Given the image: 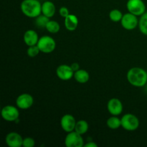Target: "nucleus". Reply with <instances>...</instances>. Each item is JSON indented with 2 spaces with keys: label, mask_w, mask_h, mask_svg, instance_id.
<instances>
[{
  "label": "nucleus",
  "mask_w": 147,
  "mask_h": 147,
  "mask_svg": "<svg viewBox=\"0 0 147 147\" xmlns=\"http://www.w3.org/2000/svg\"><path fill=\"white\" fill-rule=\"evenodd\" d=\"M126 78L131 86L137 88L144 87L147 83V71L139 67H131L127 72Z\"/></svg>",
  "instance_id": "1"
},
{
  "label": "nucleus",
  "mask_w": 147,
  "mask_h": 147,
  "mask_svg": "<svg viewBox=\"0 0 147 147\" xmlns=\"http://www.w3.org/2000/svg\"><path fill=\"white\" fill-rule=\"evenodd\" d=\"M20 9L29 18H36L42 14V4L39 0H23Z\"/></svg>",
  "instance_id": "2"
},
{
  "label": "nucleus",
  "mask_w": 147,
  "mask_h": 147,
  "mask_svg": "<svg viewBox=\"0 0 147 147\" xmlns=\"http://www.w3.org/2000/svg\"><path fill=\"white\" fill-rule=\"evenodd\" d=\"M121 121V127L128 131H134L137 130L140 124L137 116L132 113H126L122 116Z\"/></svg>",
  "instance_id": "3"
},
{
  "label": "nucleus",
  "mask_w": 147,
  "mask_h": 147,
  "mask_svg": "<svg viewBox=\"0 0 147 147\" xmlns=\"http://www.w3.org/2000/svg\"><path fill=\"white\" fill-rule=\"evenodd\" d=\"M37 45L40 52L43 53H51L55 50L56 42L54 39L49 35H44L40 37Z\"/></svg>",
  "instance_id": "4"
},
{
  "label": "nucleus",
  "mask_w": 147,
  "mask_h": 147,
  "mask_svg": "<svg viewBox=\"0 0 147 147\" xmlns=\"http://www.w3.org/2000/svg\"><path fill=\"white\" fill-rule=\"evenodd\" d=\"M126 8L129 12L141 17L146 12V5L143 0H128Z\"/></svg>",
  "instance_id": "5"
},
{
  "label": "nucleus",
  "mask_w": 147,
  "mask_h": 147,
  "mask_svg": "<svg viewBox=\"0 0 147 147\" xmlns=\"http://www.w3.org/2000/svg\"><path fill=\"white\" fill-rule=\"evenodd\" d=\"M19 108L11 105H7L2 108L1 111V117L4 120L8 122H13L17 121L20 116Z\"/></svg>",
  "instance_id": "6"
},
{
  "label": "nucleus",
  "mask_w": 147,
  "mask_h": 147,
  "mask_svg": "<svg viewBox=\"0 0 147 147\" xmlns=\"http://www.w3.org/2000/svg\"><path fill=\"white\" fill-rule=\"evenodd\" d=\"M65 144L67 147H83L84 146V140L81 134L73 131L67 133L65 139Z\"/></svg>",
  "instance_id": "7"
},
{
  "label": "nucleus",
  "mask_w": 147,
  "mask_h": 147,
  "mask_svg": "<svg viewBox=\"0 0 147 147\" xmlns=\"http://www.w3.org/2000/svg\"><path fill=\"white\" fill-rule=\"evenodd\" d=\"M139 20L137 16L131 14L130 12L126 13L123 15L121 24L123 29L126 30H133L139 27Z\"/></svg>",
  "instance_id": "8"
},
{
  "label": "nucleus",
  "mask_w": 147,
  "mask_h": 147,
  "mask_svg": "<svg viewBox=\"0 0 147 147\" xmlns=\"http://www.w3.org/2000/svg\"><path fill=\"white\" fill-rule=\"evenodd\" d=\"M74 70L72 69L71 66L66 64L59 65L56 69V75L57 78L61 80L67 81L74 77Z\"/></svg>",
  "instance_id": "9"
},
{
  "label": "nucleus",
  "mask_w": 147,
  "mask_h": 147,
  "mask_svg": "<svg viewBox=\"0 0 147 147\" xmlns=\"http://www.w3.org/2000/svg\"><path fill=\"white\" fill-rule=\"evenodd\" d=\"M34 103V98L29 93L20 94L16 100V106L20 109L27 110L31 108Z\"/></svg>",
  "instance_id": "10"
},
{
  "label": "nucleus",
  "mask_w": 147,
  "mask_h": 147,
  "mask_svg": "<svg viewBox=\"0 0 147 147\" xmlns=\"http://www.w3.org/2000/svg\"><path fill=\"white\" fill-rule=\"evenodd\" d=\"M77 121L73 116L70 114H65L60 119V126L64 131L69 133L75 131Z\"/></svg>",
  "instance_id": "11"
},
{
  "label": "nucleus",
  "mask_w": 147,
  "mask_h": 147,
  "mask_svg": "<svg viewBox=\"0 0 147 147\" xmlns=\"http://www.w3.org/2000/svg\"><path fill=\"white\" fill-rule=\"evenodd\" d=\"M107 109L112 116H119L123 111V103L119 98H113L108 102Z\"/></svg>",
  "instance_id": "12"
},
{
  "label": "nucleus",
  "mask_w": 147,
  "mask_h": 147,
  "mask_svg": "<svg viewBox=\"0 0 147 147\" xmlns=\"http://www.w3.org/2000/svg\"><path fill=\"white\" fill-rule=\"evenodd\" d=\"M23 138L17 132H10L7 134L5 137V142L9 147L22 146Z\"/></svg>",
  "instance_id": "13"
},
{
  "label": "nucleus",
  "mask_w": 147,
  "mask_h": 147,
  "mask_svg": "<svg viewBox=\"0 0 147 147\" xmlns=\"http://www.w3.org/2000/svg\"><path fill=\"white\" fill-rule=\"evenodd\" d=\"M40 39L38 34L37 32L34 30H28L24 32L23 35V40L24 42L27 46L36 45L38 42V40Z\"/></svg>",
  "instance_id": "14"
},
{
  "label": "nucleus",
  "mask_w": 147,
  "mask_h": 147,
  "mask_svg": "<svg viewBox=\"0 0 147 147\" xmlns=\"http://www.w3.org/2000/svg\"><path fill=\"white\" fill-rule=\"evenodd\" d=\"M55 6L53 1H45L42 4V14L46 17L51 18L55 15Z\"/></svg>",
  "instance_id": "15"
},
{
  "label": "nucleus",
  "mask_w": 147,
  "mask_h": 147,
  "mask_svg": "<svg viewBox=\"0 0 147 147\" xmlns=\"http://www.w3.org/2000/svg\"><path fill=\"white\" fill-rule=\"evenodd\" d=\"M64 24L68 31H75L78 26V19L75 14H70L65 18Z\"/></svg>",
  "instance_id": "16"
},
{
  "label": "nucleus",
  "mask_w": 147,
  "mask_h": 147,
  "mask_svg": "<svg viewBox=\"0 0 147 147\" xmlns=\"http://www.w3.org/2000/svg\"><path fill=\"white\" fill-rule=\"evenodd\" d=\"M75 80L79 83L81 84H84L86 83L90 79V75H89L88 72L83 69H79L78 70L75 72L74 77Z\"/></svg>",
  "instance_id": "17"
},
{
  "label": "nucleus",
  "mask_w": 147,
  "mask_h": 147,
  "mask_svg": "<svg viewBox=\"0 0 147 147\" xmlns=\"http://www.w3.org/2000/svg\"><path fill=\"white\" fill-rule=\"evenodd\" d=\"M106 125L109 129L115 130L121 126V121L119 117H117V116H112L111 117L108 119Z\"/></svg>",
  "instance_id": "18"
},
{
  "label": "nucleus",
  "mask_w": 147,
  "mask_h": 147,
  "mask_svg": "<svg viewBox=\"0 0 147 147\" xmlns=\"http://www.w3.org/2000/svg\"><path fill=\"white\" fill-rule=\"evenodd\" d=\"M88 129H89L88 123L85 120H80V121H78L77 123H76L75 131H76L77 133L83 135V134H85L88 131Z\"/></svg>",
  "instance_id": "19"
},
{
  "label": "nucleus",
  "mask_w": 147,
  "mask_h": 147,
  "mask_svg": "<svg viewBox=\"0 0 147 147\" xmlns=\"http://www.w3.org/2000/svg\"><path fill=\"white\" fill-rule=\"evenodd\" d=\"M46 30L51 34H56L60 30V25L55 20H50L45 27Z\"/></svg>",
  "instance_id": "20"
},
{
  "label": "nucleus",
  "mask_w": 147,
  "mask_h": 147,
  "mask_svg": "<svg viewBox=\"0 0 147 147\" xmlns=\"http://www.w3.org/2000/svg\"><path fill=\"white\" fill-rule=\"evenodd\" d=\"M139 28L142 34L147 36V11L140 17L139 22Z\"/></svg>",
  "instance_id": "21"
},
{
  "label": "nucleus",
  "mask_w": 147,
  "mask_h": 147,
  "mask_svg": "<svg viewBox=\"0 0 147 147\" xmlns=\"http://www.w3.org/2000/svg\"><path fill=\"white\" fill-rule=\"evenodd\" d=\"M123 14H122L121 11L118 9H112L111 11L109 12V18L113 22H121L122 17H123Z\"/></svg>",
  "instance_id": "22"
},
{
  "label": "nucleus",
  "mask_w": 147,
  "mask_h": 147,
  "mask_svg": "<svg viewBox=\"0 0 147 147\" xmlns=\"http://www.w3.org/2000/svg\"><path fill=\"white\" fill-rule=\"evenodd\" d=\"M49 21H50V18H49V17H46L44 14H41L40 16L36 17L35 24L38 27L45 28L46 25H47V22H48Z\"/></svg>",
  "instance_id": "23"
},
{
  "label": "nucleus",
  "mask_w": 147,
  "mask_h": 147,
  "mask_svg": "<svg viewBox=\"0 0 147 147\" xmlns=\"http://www.w3.org/2000/svg\"><path fill=\"white\" fill-rule=\"evenodd\" d=\"M40 53V50L37 45H36L29 46L28 48H27V55L30 57H36L37 55H38Z\"/></svg>",
  "instance_id": "24"
},
{
  "label": "nucleus",
  "mask_w": 147,
  "mask_h": 147,
  "mask_svg": "<svg viewBox=\"0 0 147 147\" xmlns=\"http://www.w3.org/2000/svg\"><path fill=\"white\" fill-rule=\"evenodd\" d=\"M35 145V141L32 137H26L23 139L22 146L24 147H33Z\"/></svg>",
  "instance_id": "25"
},
{
  "label": "nucleus",
  "mask_w": 147,
  "mask_h": 147,
  "mask_svg": "<svg viewBox=\"0 0 147 147\" xmlns=\"http://www.w3.org/2000/svg\"><path fill=\"white\" fill-rule=\"evenodd\" d=\"M59 14L62 17L65 18L66 17H67L70 14V11H69V9L66 7H62L59 9Z\"/></svg>",
  "instance_id": "26"
},
{
  "label": "nucleus",
  "mask_w": 147,
  "mask_h": 147,
  "mask_svg": "<svg viewBox=\"0 0 147 147\" xmlns=\"http://www.w3.org/2000/svg\"><path fill=\"white\" fill-rule=\"evenodd\" d=\"M70 66H71L72 69H73V70H74V72L77 71V70H78L79 69H80V65H79L78 63H73V64H72Z\"/></svg>",
  "instance_id": "27"
},
{
  "label": "nucleus",
  "mask_w": 147,
  "mask_h": 147,
  "mask_svg": "<svg viewBox=\"0 0 147 147\" xmlns=\"http://www.w3.org/2000/svg\"><path fill=\"white\" fill-rule=\"evenodd\" d=\"M85 147H98L97 144L95 143L94 142H89L84 144Z\"/></svg>",
  "instance_id": "28"
}]
</instances>
